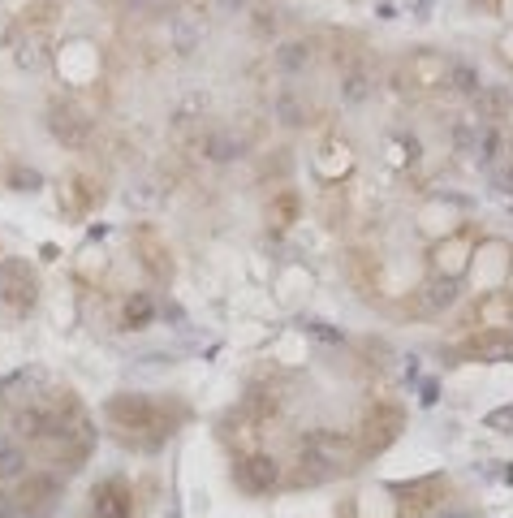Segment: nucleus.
<instances>
[{"label": "nucleus", "mask_w": 513, "mask_h": 518, "mask_svg": "<svg viewBox=\"0 0 513 518\" xmlns=\"http://www.w3.org/2000/svg\"><path fill=\"white\" fill-rule=\"evenodd\" d=\"M354 458H358L354 436L337 432V428H311L298 441V467H307L302 480H328V475H337L341 467L350 471Z\"/></svg>", "instance_id": "f257e3e1"}, {"label": "nucleus", "mask_w": 513, "mask_h": 518, "mask_svg": "<svg viewBox=\"0 0 513 518\" xmlns=\"http://www.w3.org/2000/svg\"><path fill=\"white\" fill-rule=\"evenodd\" d=\"M104 419L113 428H121V432H138V436L151 432L160 445H164V436H169V432H164L169 424H164L160 402L147 398V393H130V389L126 393H113V398L104 402Z\"/></svg>", "instance_id": "f03ea898"}, {"label": "nucleus", "mask_w": 513, "mask_h": 518, "mask_svg": "<svg viewBox=\"0 0 513 518\" xmlns=\"http://www.w3.org/2000/svg\"><path fill=\"white\" fill-rule=\"evenodd\" d=\"M13 497H18L35 518H48L52 510L61 506V497H65V471H52V467L26 471L22 480L13 484Z\"/></svg>", "instance_id": "7ed1b4c3"}, {"label": "nucleus", "mask_w": 513, "mask_h": 518, "mask_svg": "<svg viewBox=\"0 0 513 518\" xmlns=\"http://www.w3.org/2000/svg\"><path fill=\"white\" fill-rule=\"evenodd\" d=\"M39 298V277L26 259H0V307H9L13 316L35 311Z\"/></svg>", "instance_id": "20e7f679"}, {"label": "nucleus", "mask_w": 513, "mask_h": 518, "mask_svg": "<svg viewBox=\"0 0 513 518\" xmlns=\"http://www.w3.org/2000/svg\"><path fill=\"white\" fill-rule=\"evenodd\" d=\"M44 126H48V134H52V139H57L61 147L78 152V147L91 143L95 121L87 117V108H78L74 100H52L48 113H44Z\"/></svg>", "instance_id": "39448f33"}, {"label": "nucleus", "mask_w": 513, "mask_h": 518, "mask_svg": "<svg viewBox=\"0 0 513 518\" xmlns=\"http://www.w3.org/2000/svg\"><path fill=\"white\" fill-rule=\"evenodd\" d=\"M233 480H238V488H242L246 497H268V493H276V488H281L285 471H281V462H276L272 454H251V458L238 462Z\"/></svg>", "instance_id": "423d86ee"}, {"label": "nucleus", "mask_w": 513, "mask_h": 518, "mask_svg": "<svg viewBox=\"0 0 513 518\" xmlns=\"http://www.w3.org/2000/svg\"><path fill=\"white\" fill-rule=\"evenodd\" d=\"M48 385V372L39 363H22V367H13L9 376H0V402L9 406H22V402H31L39 398V389Z\"/></svg>", "instance_id": "0eeeda50"}, {"label": "nucleus", "mask_w": 513, "mask_h": 518, "mask_svg": "<svg viewBox=\"0 0 513 518\" xmlns=\"http://www.w3.org/2000/svg\"><path fill=\"white\" fill-rule=\"evenodd\" d=\"M199 152H203L207 165H233V160H242L246 152H251V143H246L238 130H229V126H212V130H203Z\"/></svg>", "instance_id": "6e6552de"}, {"label": "nucleus", "mask_w": 513, "mask_h": 518, "mask_svg": "<svg viewBox=\"0 0 513 518\" xmlns=\"http://www.w3.org/2000/svg\"><path fill=\"white\" fill-rule=\"evenodd\" d=\"M203 39H207V22H203L194 9H182V13H173V18H169V48H173L182 61L199 57Z\"/></svg>", "instance_id": "1a4fd4ad"}, {"label": "nucleus", "mask_w": 513, "mask_h": 518, "mask_svg": "<svg viewBox=\"0 0 513 518\" xmlns=\"http://www.w3.org/2000/svg\"><path fill=\"white\" fill-rule=\"evenodd\" d=\"M91 514L95 518H134V497H130V484L113 475V480L95 484L91 493Z\"/></svg>", "instance_id": "9d476101"}, {"label": "nucleus", "mask_w": 513, "mask_h": 518, "mask_svg": "<svg viewBox=\"0 0 513 518\" xmlns=\"http://www.w3.org/2000/svg\"><path fill=\"white\" fill-rule=\"evenodd\" d=\"M457 294H462V281L457 277H445V272H436V277H427L419 285V294H414V307H419V316H440V311H449L457 303Z\"/></svg>", "instance_id": "9b49d317"}, {"label": "nucleus", "mask_w": 513, "mask_h": 518, "mask_svg": "<svg viewBox=\"0 0 513 518\" xmlns=\"http://www.w3.org/2000/svg\"><path fill=\"white\" fill-rule=\"evenodd\" d=\"M272 65H276V74L281 78H302L315 65V48H311V39H276V48H272Z\"/></svg>", "instance_id": "f8f14e48"}, {"label": "nucleus", "mask_w": 513, "mask_h": 518, "mask_svg": "<svg viewBox=\"0 0 513 518\" xmlns=\"http://www.w3.org/2000/svg\"><path fill=\"white\" fill-rule=\"evenodd\" d=\"M13 44V65H18L22 74H35V70H48L52 52H48V39L39 31H22V35H9Z\"/></svg>", "instance_id": "ddd939ff"}, {"label": "nucleus", "mask_w": 513, "mask_h": 518, "mask_svg": "<svg viewBox=\"0 0 513 518\" xmlns=\"http://www.w3.org/2000/svg\"><path fill=\"white\" fill-rule=\"evenodd\" d=\"M337 95H341L345 108L367 104L371 95H376V74H371V65H363V61L345 65V70H341V83H337Z\"/></svg>", "instance_id": "4468645a"}, {"label": "nucleus", "mask_w": 513, "mask_h": 518, "mask_svg": "<svg viewBox=\"0 0 513 518\" xmlns=\"http://www.w3.org/2000/svg\"><path fill=\"white\" fill-rule=\"evenodd\" d=\"M156 316H160V303L151 290H134V294H126V303H121V329H130V333L151 329Z\"/></svg>", "instance_id": "2eb2a0df"}, {"label": "nucleus", "mask_w": 513, "mask_h": 518, "mask_svg": "<svg viewBox=\"0 0 513 518\" xmlns=\"http://www.w3.org/2000/svg\"><path fill=\"white\" fill-rule=\"evenodd\" d=\"M272 117L281 121L285 130H302L311 121V108H307V100H302L294 87H281L272 95Z\"/></svg>", "instance_id": "dca6fc26"}, {"label": "nucleus", "mask_w": 513, "mask_h": 518, "mask_svg": "<svg viewBox=\"0 0 513 518\" xmlns=\"http://www.w3.org/2000/svg\"><path fill=\"white\" fill-rule=\"evenodd\" d=\"M31 471V454L18 436H5L0 432V484H18L22 475Z\"/></svg>", "instance_id": "f3484780"}, {"label": "nucleus", "mask_w": 513, "mask_h": 518, "mask_svg": "<svg viewBox=\"0 0 513 518\" xmlns=\"http://www.w3.org/2000/svg\"><path fill=\"white\" fill-rule=\"evenodd\" d=\"M509 108H513V91L501 87V83H488V87H479L475 95V113L488 121V126H496V121H505L509 117Z\"/></svg>", "instance_id": "a211bd4d"}, {"label": "nucleus", "mask_w": 513, "mask_h": 518, "mask_svg": "<svg viewBox=\"0 0 513 518\" xmlns=\"http://www.w3.org/2000/svg\"><path fill=\"white\" fill-rule=\"evenodd\" d=\"M445 87H449L453 95H462V100H475L479 87H483V74H479L470 61H449V65H445Z\"/></svg>", "instance_id": "6ab92c4d"}, {"label": "nucleus", "mask_w": 513, "mask_h": 518, "mask_svg": "<svg viewBox=\"0 0 513 518\" xmlns=\"http://www.w3.org/2000/svg\"><path fill=\"white\" fill-rule=\"evenodd\" d=\"M475 160L483 169H496L505 160V134H501V126H488L483 121L479 126V139H475Z\"/></svg>", "instance_id": "aec40b11"}, {"label": "nucleus", "mask_w": 513, "mask_h": 518, "mask_svg": "<svg viewBox=\"0 0 513 518\" xmlns=\"http://www.w3.org/2000/svg\"><path fill=\"white\" fill-rule=\"evenodd\" d=\"M207 108H212V100H207L203 91H190V95H182V104L173 108V130H177V134L194 130V126H199V121L207 117Z\"/></svg>", "instance_id": "412c9836"}, {"label": "nucleus", "mask_w": 513, "mask_h": 518, "mask_svg": "<svg viewBox=\"0 0 513 518\" xmlns=\"http://www.w3.org/2000/svg\"><path fill=\"white\" fill-rule=\"evenodd\" d=\"M5 186L13 190V195H35V190L44 186V177H39V169H31V165H9Z\"/></svg>", "instance_id": "4be33fe9"}, {"label": "nucleus", "mask_w": 513, "mask_h": 518, "mask_svg": "<svg viewBox=\"0 0 513 518\" xmlns=\"http://www.w3.org/2000/svg\"><path fill=\"white\" fill-rule=\"evenodd\" d=\"M475 139H479V126H470V121H453V130H449L453 156H462V160H475Z\"/></svg>", "instance_id": "5701e85b"}, {"label": "nucleus", "mask_w": 513, "mask_h": 518, "mask_svg": "<svg viewBox=\"0 0 513 518\" xmlns=\"http://www.w3.org/2000/svg\"><path fill=\"white\" fill-rule=\"evenodd\" d=\"M246 18H251V31H255L259 39H276V26H281V13H276L272 5H259V0H255Z\"/></svg>", "instance_id": "b1692460"}, {"label": "nucleus", "mask_w": 513, "mask_h": 518, "mask_svg": "<svg viewBox=\"0 0 513 518\" xmlns=\"http://www.w3.org/2000/svg\"><path fill=\"white\" fill-rule=\"evenodd\" d=\"M445 65L449 61H440V57H432V52H423V57L414 61V78L427 83V87H436V83H445Z\"/></svg>", "instance_id": "393cba45"}, {"label": "nucleus", "mask_w": 513, "mask_h": 518, "mask_svg": "<svg viewBox=\"0 0 513 518\" xmlns=\"http://www.w3.org/2000/svg\"><path fill=\"white\" fill-rule=\"evenodd\" d=\"M488 177H492V186L501 190V195L513 199V152H505V160L496 169H488Z\"/></svg>", "instance_id": "a878e982"}, {"label": "nucleus", "mask_w": 513, "mask_h": 518, "mask_svg": "<svg viewBox=\"0 0 513 518\" xmlns=\"http://www.w3.org/2000/svg\"><path fill=\"white\" fill-rule=\"evenodd\" d=\"M307 333L315 337V342H328V346H341V342H345V333H337V329H332V324H324V320H311Z\"/></svg>", "instance_id": "bb28decb"}, {"label": "nucleus", "mask_w": 513, "mask_h": 518, "mask_svg": "<svg viewBox=\"0 0 513 518\" xmlns=\"http://www.w3.org/2000/svg\"><path fill=\"white\" fill-rule=\"evenodd\" d=\"M0 518H35V514L26 510V506H22V501L13 497V493H0Z\"/></svg>", "instance_id": "cd10ccee"}, {"label": "nucleus", "mask_w": 513, "mask_h": 518, "mask_svg": "<svg viewBox=\"0 0 513 518\" xmlns=\"http://www.w3.org/2000/svg\"><path fill=\"white\" fill-rule=\"evenodd\" d=\"M251 5H255V0H216V9L229 13V18H246V13H251Z\"/></svg>", "instance_id": "c85d7f7f"}, {"label": "nucleus", "mask_w": 513, "mask_h": 518, "mask_svg": "<svg viewBox=\"0 0 513 518\" xmlns=\"http://www.w3.org/2000/svg\"><path fill=\"white\" fill-rule=\"evenodd\" d=\"M488 428H496V432L513 428V411H492V415H488Z\"/></svg>", "instance_id": "c756f323"}, {"label": "nucleus", "mask_w": 513, "mask_h": 518, "mask_svg": "<svg viewBox=\"0 0 513 518\" xmlns=\"http://www.w3.org/2000/svg\"><path fill=\"white\" fill-rule=\"evenodd\" d=\"M436 393H440V385H436V380H427V385H423V406H432Z\"/></svg>", "instance_id": "7c9ffc66"}, {"label": "nucleus", "mask_w": 513, "mask_h": 518, "mask_svg": "<svg viewBox=\"0 0 513 518\" xmlns=\"http://www.w3.org/2000/svg\"><path fill=\"white\" fill-rule=\"evenodd\" d=\"M432 5H436V0H419V5H414V18H419V22H423V18H427V13H432Z\"/></svg>", "instance_id": "2f4dec72"}, {"label": "nucleus", "mask_w": 513, "mask_h": 518, "mask_svg": "<svg viewBox=\"0 0 513 518\" xmlns=\"http://www.w3.org/2000/svg\"><path fill=\"white\" fill-rule=\"evenodd\" d=\"M117 5H121V9H130V13H138V9H147L151 0H117Z\"/></svg>", "instance_id": "473e14b6"}, {"label": "nucleus", "mask_w": 513, "mask_h": 518, "mask_svg": "<svg viewBox=\"0 0 513 518\" xmlns=\"http://www.w3.org/2000/svg\"><path fill=\"white\" fill-rule=\"evenodd\" d=\"M376 13H380V18H384V22H393V18H397V5H388V0H384V5H380Z\"/></svg>", "instance_id": "72a5a7b5"}, {"label": "nucleus", "mask_w": 513, "mask_h": 518, "mask_svg": "<svg viewBox=\"0 0 513 518\" xmlns=\"http://www.w3.org/2000/svg\"><path fill=\"white\" fill-rule=\"evenodd\" d=\"M440 518H470L466 510H449V514H440Z\"/></svg>", "instance_id": "f704fd0d"}]
</instances>
